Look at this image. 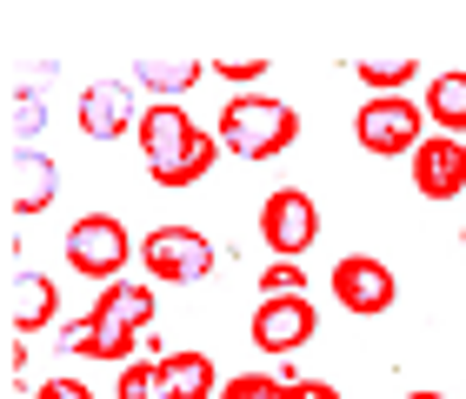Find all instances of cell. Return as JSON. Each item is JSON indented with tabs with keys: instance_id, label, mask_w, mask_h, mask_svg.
<instances>
[{
	"instance_id": "cell-1",
	"label": "cell",
	"mask_w": 466,
	"mask_h": 399,
	"mask_svg": "<svg viewBox=\"0 0 466 399\" xmlns=\"http://www.w3.org/2000/svg\"><path fill=\"white\" fill-rule=\"evenodd\" d=\"M147 326H154V286L147 280H114L100 286L94 313L60 333V346L80 353V360H107V366H134V346H147Z\"/></svg>"
},
{
	"instance_id": "cell-2",
	"label": "cell",
	"mask_w": 466,
	"mask_h": 399,
	"mask_svg": "<svg viewBox=\"0 0 466 399\" xmlns=\"http://www.w3.org/2000/svg\"><path fill=\"white\" fill-rule=\"evenodd\" d=\"M140 154H147V174L160 186H200L227 146H220L214 127L187 120L180 100H154V107L140 114Z\"/></svg>"
},
{
	"instance_id": "cell-3",
	"label": "cell",
	"mask_w": 466,
	"mask_h": 399,
	"mask_svg": "<svg viewBox=\"0 0 466 399\" xmlns=\"http://www.w3.org/2000/svg\"><path fill=\"white\" fill-rule=\"evenodd\" d=\"M220 146L233 160H280L293 140H300V114L273 94H233L220 107Z\"/></svg>"
},
{
	"instance_id": "cell-4",
	"label": "cell",
	"mask_w": 466,
	"mask_h": 399,
	"mask_svg": "<svg viewBox=\"0 0 466 399\" xmlns=\"http://www.w3.org/2000/svg\"><path fill=\"white\" fill-rule=\"evenodd\" d=\"M427 134H433L427 107H420L413 94H373V100H360V114H353V140L367 146L373 160H413Z\"/></svg>"
},
{
	"instance_id": "cell-5",
	"label": "cell",
	"mask_w": 466,
	"mask_h": 399,
	"mask_svg": "<svg viewBox=\"0 0 466 399\" xmlns=\"http://www.w3.org/2000/svg\"><path fill=\"white\" fill-rule=\"evenodd\" d=\"M320 200L300 194V186H273L260 200V240L273 246V260H307L320 246Z\"/></svg>"
},
{
	"instance_id": "cell-6",
	"label": "cell",
	"mask_w": 466,
	"mask_h": 399,
	"mask_svg": "<svg viewBox=\"0 0 466 399\" xmlns=\"http://www.w3.org/2000/svg\"><path fill=\"white\" fill-rule=\"evenodd\" d=\"M127 260H134V234L114 220V214H80L67 226V266L80 273V280H100V286H114Z\"/></svg>"
},
{
	"instance_id": "cell-7",
	"label": "cell",
	"mask_w": 466,
	"mask_h": 399,
	"mask_svg": "<svg viewBox=\"0 0 466 399\" xmlns=\"http://www.w3.org/2000/svg\"><path fill=\"white\" fill-rule=\"evenodd\" d=\"M327 286H333V300H340V313H353V320H380V313H393L400 300V273L387 260H373V254H340L327 273Z\"/></svg>"
},
{
	"instance_id": "cell-8",
	"label": "cell",
	"mask_w": 466,
	"mask_h": 399,
	"mask_svg": "<svg viewBox=\"0 0 466 399\" xmlns=\"http://www.w3.org/2000/svg\"><path fill=\"white\" fill-rule=\"evenodd\" d=\"M140 266L167 286H200L207 273H214V240H207L200 226H154V234L140 240Z\"/></svg>"
},
{
	"instance_id": "cell-9",
	"label": "cell",
	"mask_w": 466,
	"mask_h": 399,
	"mask_svg": "<svg viewBox=\"0 0 466 399\" xmlns=\"http://www.w3.org/2000/svg\"><path fill=\"white\" fill-rule=\"evenodd\" d=\"M253 346L267 353V360H293L300 346L320 340V306L307 300V293H287V300H260L253 306Z\"/></svg>"
},
{
	"instance_id": "cell-10",
	"label": "cell",
	"mask_w": 466,
	"mask_h": 399,
	"mask_svg": "<svg viewBox=\"0 0 466 399\" xmlns=\"http://www.w3.org/2000/svg\"><path fill=\"white\" fill-rule=\"evenodd\" d=\"M140 100L127 80H87L80 87V134L87 140H120V134H140Z\"/></svg>"
},
{
	"instance_id": "cell-11",
	"label": "cell",
	"mask_w": 466,
	"mask_h": 399,
	"mask_svg": "<svg viewBox=\"0 0 466 399\" xmlns=\"http://www.w3.org/2000/svg\"><path fill=\"white\" fill-rule=\"evenodd\" d=\"M407 166H413L420 200H460V194H466V140L427 134V140H420V154H413Z\"/></svg>"
},
{
	"instance_id": "cell-12",
	"label": "cell",
	"mask_w": 466,
	"mask_h": 399,
	"mask_svg": "<svg viewBox=\"0 0 466 399\" xmlns=\"http://www.w3.org/2000/svg\"><path fill=\"white\" fill-rule=\"evenodd\" d=\"M60 320V286L47 273H14V300H7V333L14 340H27V333H47Z\"/></svg>"
},
{
	"instance_id": "cell-13",
	"label": "cell",
	"mask_w": 466,
	"mask_h": 399,
	"mask_svg": "<svg viewBox=\"0 0 466 399\" xmlns=\"http://www.w3.org/2000/svg\"><path fill=\"white\" fill-rule=\"evenodd\" d=\"M160 386H167V399H220V366L214 360H207V353H194V346H187V353H167V360H160Z\"/></svg>"
},
{
	"instance_id": "cell-14",
	"label": "cell",
	"mask_w": 466,
	"mask_h": 399,
	"mask_svg": "<svg viewBox=\"0 0 466 399\" xmlns=\"http://www.w3.org/2000/svg\"><path fill=\"white\" fill-rule=\"evenodd\" d=\"M427 127L433 134H447V140H466V67H447V74H433L427 80Z\"/></svg>"
},
{
	"instance_id": "cell-15",
	"label": "cell",
	"mask_w": 466,
	"mask_h": 399,
	"mask_svg": "<svg viewBox=\"0 0 466 399\" xmlns=\"http://www.w3.org/2000/svg\"><path fill=\"white\" fill-rule=\"evenodd\" d=\"M7 174H14V214L27 220V214H47L54 206V160L47 154H27V146H20V154L7 160Z\"/></svg>"
},
{
	"instance_id": "cell-16",
	"label": "cell",
	"mask_w": 466,
	"mask_h": 399,
	"mask_svg": "<svg viewBox=\"0 0 466 399\" xmlns=\"http://www.w3.org/2000/svg\"><path fill=\"white\" fill-rule=\"evenodd\" d=\"M353 74H360V87H367V100H373V94H407L413 80H420L413 60H360Z\"/></svg>"
},
{
	"instance_id": "cell-17",
	"label": "cell",
	"mask_w": 466,
	"mask_h": 399,
	"mask_svg": "<svg viewBox=\"0 0 466 399\" xmlns=\"http://www.w3.org/2000/svg\"><path fill=\"white\" fill-rule=\"evenodd\" d=\"M200 74H214V67H194V60H154V67H140V80L154 87L160 100H174V94H194V80Z\"/></svg>"
},
{
	"instance_id": "cell-18",
	"label": "cell",
	"mask_w": 466,
	"mask_h": 399,
	"mask_svg": "<svg viewBox=\"0 0 466 399\" xmlns=\"http://www.w3.org/2000/svg\"><path fill=\"white\" fill-rule=\"evenodd\" d=\"M114 399H167V386H160V360H134V366H120Z\"/></svg>"
},
{
	"instance_id": "cell-19",
	"label": "cell",
	"mask_w": 466,
	"mask_h": 399,
	"mask_svg": "<svg viewBox=\"0 0 466 399\" xmlns=\"http://www.w3.org/2000/svg\"><path fill=\"white\" fill-rule=\"evenodd\" d=\"M287 293H307V266L300 260H273L260 273V300H287Z\"/></svg>"
},
{
	"instance_id": "cell-20",
	"label": "cell",
	"mask_w": 466,
	"mask_h": 399,
	"mask_svg": "<svg viewBox=\"0 0 466 399\" xmlns=\"http://www.w3.org/2000/svg\"><path fill=\"white\" fill-rule=\"evenodd\" d=\"M220 80H227V87L233 94H260V80L273 74V60H220V67H214Z\"/></svg>"
},
{
	"instance_id": "cell-21",
	"label": "cell",
	"mask_w": 466,
	"mask_h": 399,
	"mask_svg": "<svg viewBox=\"0 0 466 399\" xmlns=\"http://www.w3.org/2000/svg\"><path fill=\"white\" fill-rule=\"evenodd\" d=\"M220 399H280V373H233Z\"/></svg>"
},
{
	"instance_id": "cell-22",
	"label": "cell",
	"mask_w": 466,
	"mask_h": 399,
	"mask_svg": "<svg viewBox=\"0 0 466 399\" xmlns=\"http://www.w3.org/2000/svg\"><path fill=\"white\" fill-rule=\"evenodd\" d=\"M280 399H340V386L307 380V373H280Z\"/></svg>"
},
{
	"instance_id": "cell-23",
	"label": "cell",
	"mask_w": 466,
	"mask_h": 399,
	"mask_svg": "<svg viewBox=\"0 0 466 399\" xmlns=\"http://www.w3.org/2000/svg\"><path fill=\"white\" fill-rule=\"evenodd\" d=\"M40 127H47V120H40V100L20 94V100H14V134H40Z\"/></svg>"
},
{
	"instance_id": "cell-24",
	"label": "cell",
	"mask_w": 466,
	"mask_h": 399,
	"mask_svg": "<svg viewBox=\"0 0 466 399\" xmlns=\"http://www.w3.org/2000/svg\"><path fill=\"white\" fill-rule=\"evenodd\" d=\"M34 399H94V386H80V380H40Z\"/></svg>"
},
{
	"instance_id": "cell-25",
	"label": "cell",
	"mask_w": 466,
	"mask_h": 399,
	"mask_svg": "<svg viewBox=\"0 0 466 399\" xmlns=\"http://www.w3.org/2000/svg\"><path fill=\"white\" fill-rule=\"evenodd\" d=\"M407 399H447V393H433V386H420V393H407Z\"/></svg>"
},
{
	"instance_id": "cell-26",
	"label": "cell",
	"mask_w": 466,
	"mask_h": 399,
	"mask_svg": "<svg viewBox=\"0 0 466 399\" xmlns=\"http://www.w3.org/2000/svg\"><path fill=\"white\" fill-rule=\"evenodd\" d=\"M460 246H466V226H460Z\"/></svg>"
}]
</instances>
